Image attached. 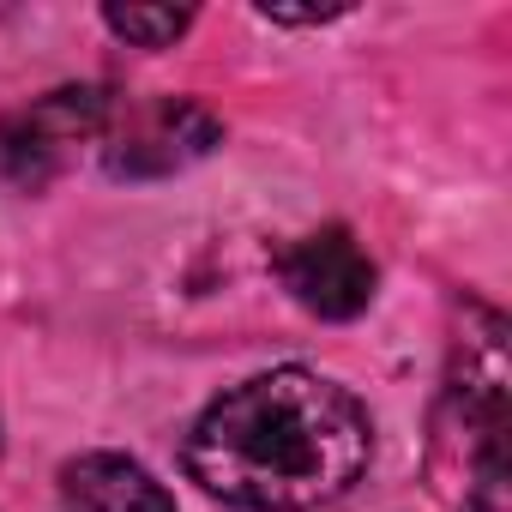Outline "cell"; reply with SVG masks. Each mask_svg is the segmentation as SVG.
<instances>
[{
  "mask_svg": "<svg viewBox=\"0 0 512 512\" xmlns=\"http://www.w3.org/2000/svg\"><path fill=\"white\" fill-rule=\"evenodd\" d=\"M374 452L368 410L308 374L272 368L205 404L187 434V476L241 512H314L338 500Z\"/></svg>",
  "mask_w": 512,
  "mask_h": 512,
  "instance_id": "6da1fadb",
  "label": "cell"
},
{
  "mask_svg": "<svg viewBox=\"0 0 512 512\" xmlns=\"http://www.w3.org/2000/svg\"><path fill=\"white\" fill-rule=\"evenodd\" d=\"M506 320L488 308H470V326L452 350L434 434H428V476L434 488L464 512H512V464H506Z\"/></svg>",
  "mask_w": 512,
  "mask_h": 512,
  "instance_id": "7a4b0ae2",
  "label": "cell"
},
{
  "mask_svg": "<svg viewBox=\"0 0 512 512\" xmlns=\"http://www.w3.org/2000/svg\"><path fill=\"white\" fill-rule=\"evenodd\" d=\"M115 103L103 85H61L49 97H37L31 109L0 115V181H13L25 193L49 187L79 145L103 139Z\"/></svg>",
  "mask_w": 512,
  "mask_h": 512,
  "instance_id": "3957f363",
  "label": "cell"
},
{
  "mask_svg": "<svg viewBox=\"0 0 512 512\" xmlns=\"http://www.w3.org/2000/svg\"><path fill=\"white\" fill-rule=\"evenodd\" d=\"M223 139L217 115L187 103V97H151L133 103L121 115H109L103 127V169L121 181H163L175 169H193L199 157H211Z\"/></svg>",
  "mask_w": 512,
  "mask_h": 512,
  "instance_id": "277c9868",
  "label": "cell"
},
{
  "mask_svg": "<svg viewBox=\"0 0 512 512\" xmlns=\"http://www.w3.org/2000/svg\"><path fill=\"white\" fill-rule=\"evenodd\" d=\"M278 278L320 320H356L374 302V284H380V272L362 253V241L350 229H338V223L278 247Z\"/></svg>",
  "mask_w": 512,
  "mask_h": 512,
  "instance_id": "5b68a950",
  "label": "cell"
},
{
  "mask_svg": "<svg viewBox=\"0 0 512 512\" xmlns=\"http://www.w3.org/2000/svg\"><path fill=\"white\" fill-rule=\"evenodd\" d=\"M61 506L67 512H175V494L121 452H85L61 464Z\"/></svg>",
  "mask_w": 512,
  "mask_h": 512,
  "instance_id": "8992f818",
  "label": "cell"
},
{
  "mask_svg": "<svg viewBox=\"0 0 512 512\" xmlns=\"http://www.w3.org/2000/svg\"><path fill=\"white\" fill-rule=\"evenodd\" d=\"M103 25L139 49H169L193 25V13L187 7H103Z\"/></svg>",
  "mask_w": 512,
  "mask_h": 512,
  "instance_id": "52a82bcc",
  "label": "cell"
}]
</instances>
